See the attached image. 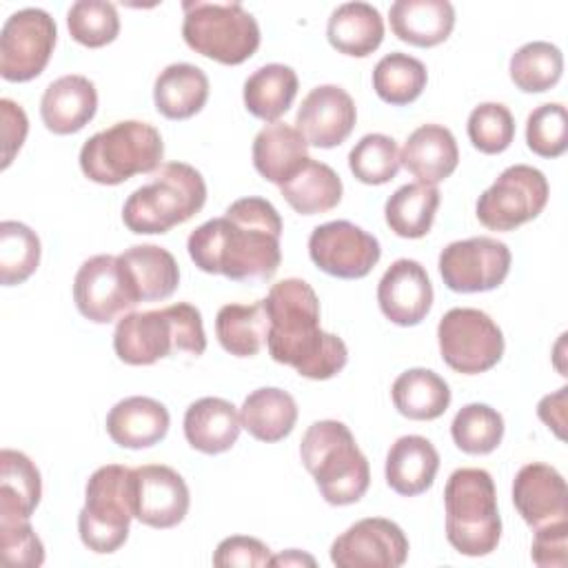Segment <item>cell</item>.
<instances>
[{"instance_id": "cell-33", "label": "cell", "mask_w": 568, "mask_h": 568, "mask_svg": "<svg viewBox=\"0 0 568 568\" xmlns=\"http://www.w3.org/2000/svg\"><path fill=\"white\" fill-rule=\"evenodd\" d=\"M297 87L300 80L291 67L280 62L264 64L244 80V106L257 120L277 122L293 106Z\"/></svg>"}, {"instance_id": "cell-42", "label": "cell", "mask_w": 568, "mask_h": 568, "mask_svg": "<svg viewBox=\"0 0 568 568\" xmlns=\"http://www.w3.org/2000/svg\"><path fill=\"white\" fill-rule=\"evenodd\" d=\"M399 166L397 142L384 133H366L348 153V169L362 184H386L397 175Z\"/></svg>"}, {"instance_id": "cell-21", "label": "cell", "mask_w": 568, "mask_h": 568, "mask_svg": "<svg viewBox=\"0 0 568 568\" xmlns=\"http://www.w3.org/2000/svg\"><path fill=\"white\" fill-rule=\"evenodd\" d=\"M98 111L95 84L80 75L69 73L53 80L40 100L42 124L55 135H71L84 129Z\"/></svg>"}, {"instance_id": "cell-11", "label": "cell", "mask_w": 568, "mask_h": 568, "mask_svg": "<svg viewBox=\"0 0 568 568\" xmlns=\"http://www.w3.org/2000/svg\"><path fill=\"white\" fill-rule=\"evenodd\" d=\"M548 195L550 186L539 169L513 164L479 195L475 213L488 231H515L546 209Z\"/></svg>"}, {"instance_id": "cell-16", "label": "cell", "mask_w": 568, "mask_h": 568, "mask_svg": "<svg viewBox=\"0 0 568 568\" xmlns=\"http://www.w3.org/2000/svg\"><path fill=\"white\" fill-rule=\"evenodd\" d=\"M408 557L404 530L384 517H364L331 544L337 568H399Z\"/></svg>"}, {"instance_id": "cell-50", "label": "cell", "mask_w": 568, "mask_h": 568, "mask_svg": "<svg viewBox=\"0 0 568 568\" xmlns=\"http://www.w3.org/2000/svg\"><path fill=\"white\" fill-rule=\"evenodd\" d=\"M566 390H568V386H561L557 393L541 397V402L537 404L539 419L548 428H552L559 439L566 437V433H564V428H566Z\"/></svg>"}, {"instance_id": "cell-15", "label": "cell", "mask_w": 568, "mask_h": 568, "mask_svg": "<svg viewBox=\"0 0 568 568\" xmlns=\"http://www.w3.org/2000/svg\"><path fill=\"white\" fill-rule=\"evenodd\" d=\"M73 302L93 324H109L140 304L118 255L106 253L82 262L73 280Z\"/></svg>"}, {"instance_id": "cell-43", "label": "cell", "mask_w": 568, "mask_h": 568, "mask_svg": "<svg viewBox=\"0 0 568 568\" xmlns=\"http://www.w3.org/2000/svg\"><path fill=\"white\" fill-rule=\"evenodd\" d=\"M67 29L78 44L87 49H100L118 38L120 16L111 2L78 0L67 11Z\"/></svg>"}, {"instance_id": "cell-9", "label": "cell", "mask_w": 568, "mask_h": 568, "mask_svg": "<svg viewBox=\"0 0 568 568\" xmlns=\"http://www.w3.org/2000/svg\"><path fill=\"white\" fill-rule=\"evenodd\" d=\"M133 517V468L106 464L93 470L78 513L82 544L98 555L115 552L124 546Z\"/></svg>"}, {"instance_id": "cell-36", "label": "cell", "mask_w": 568, "mask_h": 568, "mask_svg": "<svg viewBox=\"0 0 568 568\" xmlns=\"http://www.w3.org/2000/svg\"><path fill=\"white\" fill-rule=\"evenodd\" d=\"M215 337L235 357H253L266 346L268 315L264 300L253 304H224L215 315Z\"/></svg>"}, {"instance_id": "cell-41", "label": "cell", "mask_w": 568, "mask_h": 568, "mask_svg": "<svg viewBox=\"0 0 568 568\" xmlns=\"http://www.w3.org/2000/svg\"><path fill=\"white\" fill-rule=\"evenodd\" d=\"M450 437L466 455H488L504 439V417L488 404H466L453 417Z\"/></svg>"}, {"instance_id": "cell-8", "label": "cell", "mask_w": 568, "mask_h": 568, "mask_svg": "<svg viewBox=\"0 0 568 568\" xmlns=\"http://www.w3.org/2000/svg\"><path fill=\"white\" fill-rule=\"evenodd\" d=\"M182 38L195 53L226 67L246 62L260 47V24L240 2H182Z\"/></svg>"}, {"instance_id": "cell-1", "label": "cell", "mask_w": 568, "mask_h": 568, "mask_svg": "<svg viewBox=\"0 0 568 568\" xmlns=\"http://www.w3.org/2000/svg\"><path fill=\"white\" fill-rule=\"evenodd\" d=\"M282 217L257 195L235 200L222 217L200 224L186 240L193 264L233 282H266L282 262Z\"/></svg>"}, {"instance_id": "cell-51", "label": "cell", "mask_w": 568, "mask_h": 568, "mask_svg": "<svg viewBox=\"0 0 568 568\" xmlns=\"http://www.w3.org/2000/svg\"><path fill=\"white\" fill-rule=\"evenodd\" d=\"M271 566H315V557L297 548H291V550H284L282 555L271 557Z\"/></svg>"}, {"instance_id": "cell-19", "label": "cell", "mask_w": 568, "mask_h": 568, "mask_svg": "<svg viewBox=\"0 0 568 568\" xmlns=\"http://www.w3.org/2000/svg\"><path fill=\"white\" fill-rule=\"evenodd\" d=\"M377 304L397 326H417L433 306V284L417 260H395L377 284Z\"/></svg>"}, {"instance_id": "cell-47", "label": "cell", "mask_w": 568, "mask_h": 568, "mask_svg": "<svg viewBox=\"0 0 568 568\" xmlns=\"http://www.w3.org/2000/svg\"><path fill=\"white\" fill-rule=\"evenodd\" d=\"M532 564L539 568H566L568 564V519L535 528L530 546Z\"/></svg>"}, {"instance_id": "cell-27", "label": "cell", "mask_w": 568, "mask_h": 568, "mask_svg": "<svg viewBox=\"0 0 568 568\" xmlns=\"http://www.w3.org/2000/svg\"><path fill=\"white\" fill-rule=\"evenodd\" d=\"M138 302L166 300L180 284V268L171 251L158 244H135L118 255Z\"/></svg>"}, {"instance_id": "cell-46", "label": "cell", "mask_w": 568, "mask_h": 568, "mask_svg": "<svg viewBox=\"0 0 568 568\" xmlns=\"http://www.w3.org/2000/svg\"><path fill=\"white\" fill-rule=\"evenodd\" d=\"M0 550L9 566L36 568L44 564V546L29 521H0Z\"/></svg>"}, {"instance_id": "cell-25", "label": "cell", "mask_w": 568, "mask_h": 568, "mask_svg": "<svg viewBox=\"0 0 568 568\" xmlns=\"http://www.w3.org/2000/svg\"><path fill=\"white\" fill-rule=\"evenodd\" d=\"M242 430L237 408L222 397H202L184 413V437L204 455H220L235 446Z\"/></svg>"}, {"instance_id": "cell-40", "label": "cell", "mask_w": 568, "mask_h": 568, "mask_svg": "<svg viewBox=\"0 0 568 568\" xmlns=\"http://www.w3.org/2000/svg\"><path fill=\"white\" fill-rule=\"evenodd\" d=\"M42 246L38 233L16 220L0 222V282L16 286L27 282L40 264Z\"/></svg>"}, {"instance_id": "cell-13", "label": "cell", "mask_w": 568, "mask_h": 568, "mask_svg": "<svg viewBox=\"0 0 568 568\" xmlns=\"http://www.w3.org/2000/svg\"><path fill=\"white\" fill-rule=\"evenodd\" d=\"M510 248L488 235L450 242L439 253V275L455 293H486L504 284L510 271Z\"/></svg>"}, {"instance_id": "cell-48", "label": "cell", "mask_w": 568, "mask_h": 568, "mask_svg": "<svg viewBox=\"0 0 568 568\" xmlns=\"http://www.w3.org/2000/svg\"><path fill=\"white\" fill-rule=\"evenodd\" d=\"M271 548L264 541L246 535H233L217 544L213 552V566H271Z\"/></svg>"}, {"instance_id": "cell-17", "label": "cell", "mask_w": 568, "mask_h": 568, "mask_svg": "<svg viewBox=\"0 0 568 568\" xmlns=\"http://www.w3.org/2000/svg\"><path fill=\"white\" fill-rule=\"evenodd\" d=\"M191 493L184 477L164 464L133 468V515L151 528H173L184 521Z\"/></svg>"}, {"instance_id": "cell-22", "label": "cell", "mask_w": 568, "mask_h": 568, "mask_svg": "<svg viewBox=\"0 0 568 568\" xmlns=\"http://www.w3.org/2000/svg\"><path fill=\"white\" fill-rule=\"evenodd\" d=\"M399 162L417 182L437 186L450 178L459 164L457 140L450 129L442 124H422L406 138Z\"/></svg>"}, {"instance_id": "cell-44", "label": "cell", "mask_w": 568, "mask_h": 568, "mask_svg": "<svg viewBox=\"0 0 568 568\" xmlns=\"http://www.w3.org/2000/svg\"><path fill=\"white\" fill-rule=\"evenodd\" d=\"M466 133L479 153L497 155L515 140V118L508 106L499 102H481L470 111Z\"/></svg>"}, {"instance_id": "cell-37", "label": "cell", "mask_w": 568, "mask_h": 568, "mask_svg": "<svg viewBox=\"0 0 568 568\" xmlns=\"http://www.w3.org/2000/svg\"><path fill=\"white\" fill-rule=\"evenodd\" d=\"M439 200L442 195L437 186L422 184V182H410L399 186L386 200V206H384V217L388 229L397 237H406V240L424 237L435 222Z\"/></svg>"}, {"instance_id": "cell-14", "label": "cell", "mask_w": 568, "mask_h": 568, "mask_svg": "<svg viewBox=\"0 0 568 568\" xmlns=\"http://www.w3.org/2000/svg\"><path fill=\"white\" fill-rule=\"evenodd\" d=\"M308 255L313 264L331 277L359 280L366 277L382 257L375 235L348 220H333L313 229L308 237Z\"/></svg>"}, {"instance_id": "cell-6", "label": "cell", "mask_w": 568, "mask_h": 568, "mask_svg": "<svg viewBox=\"0 0 568 568\" xmlns=\"http://www.w3.org/2000/svg\"><path fill=\"white\" fill-rule=\"evenodd\" d=\"M446 539L466 557L490 555L501 539L497 490L488 470L457 468L444 488Z\"/></svg>"}, {"instance_id": "cell-2", "label": "cell", "mask_w": 568, "mask_h": 568, "mask_svg": "<svg viewBox=\"0 0 568 568\" xmlns=\"http://www.w3.org/2000/svg\"><path fill=\"white\" fill-rule=\"evenodd\" d=\"M268 315V355L295 368L306 379H331L348 362L342 337L322 331L320 300L313 286L300 277H286L264 297Z\"/></svg>"}, {"instance_id": "cell-39", "label": "cell", "mask_w": 568, "mask_h": 568, "mask_svg": "<svg viewBox=\"0 0 568 568\" xmlns=\"http://www.w3.org/2000/svg\"><path fill=\"white\" fill-rule=\"evenodd\" d=\"M564 73V53L557 44L532 40L521 44L508 62L513 84L524 93H544L552 89Z\"/></svg>"}, {"instance_id": "cell-30", "label": "cell", "mask_w": 568, "mask_h": 568, "mask_svg": "<svg viewBox=\"0 0 568 568\" xmlns=\"http://www.w3.org/2000/svg\"><path fill=\"white\" fill-rule=\"evenodd\" d=\"M209 100L206 73L189 62H175L160 71L153 84V104L166 120H189Z\"/></svg>"}, {"instance_id": "cell-12", "label": "cell", "mask_w": 568, "mask_h": 568, "mask_svg": "<svg viewBox=\"0 0 568 568\" xmlns=\"http://www.w3.org/2000/svg\"><path fill=\"white\" fill-rule=\"evenodd\" d=\"M55 40V20L44 9L27 7L13 11L0 31V75L7 82L38 78L51 60Z\"/></svg>"}, {"instance_id": "cell-10", "label": "cell", "mask_w": 568, "mask_h": 568, "mask_svg": "<svg viewBox=\"0 0 568 568\" xmlns=\"http://www.w3.org/2000/svg\"><path fill=\"white\" fill-rule=\"evenodd\" d=\"M437 344L446 366L462 375L486 373L504 355L501 328L479 308L446 311L437 324Z\"/></svg>"}, {"instance_id": "cell-4", "label": "cell", "mask_w": 568, "mask_h": 568, "mask_svg": "<svg viewBox=\"0 0 568 568\" xmlns=\"http://www.w3.org/2000/svg\"><path fill=\"white\" fill-rule=\"evenodd\" d=\"M300 457L331 506L355 504L371 486L368 459L351 428L337 419L313 422L302 437Z\"/></svg>"}, {"instance_id": "cell-20", "label": "cell", "mask_w": 568, "mask_h": 568, "mask_svg": "<svg viewBox=\"0 0 568 568\" xmlns=\"http://www.w3.org/2000/svg\"><path fill=\"white\" fill-rule=\"evenodd\" d=\"M513 504L530 528L568 519V490L564 475L544 462L521 466L513 479Z\"/></svg>"}, {"instance_id": "cell-29", "label": "cell", "mask_w": 568, "mask_h": 568, "mask_svg": "<svg viewBox=\"0 0 568 568\" xmlns=\"http://www.w3.org/2000/svg\"><path fill=\"white\" fill-rule=\"evenodd\" d=\"M328 44L351 58H366L384 40V18L368 2H344L326 22Z\"/></svg>"}, {"instance_id": "cell-18", "label": "cell", "mask_w": 568, "mask_h": 568, "mask_svg": "<svg viewBox=\"0 0 568 568\" xmlns=\"http://www.w3.org/2000/svg\"><path fill=\"white\" fill-rule=\"evenodd\" d=\"M355 120L357 109L351 93L337 84H320L302 100L295 129L308 146L333 149L346 142L355 129Z\"/></svg>"}, {"instance_id": "cell-35", "label": "cell", "mask_w": 568, "mask_h": 568, "mask_svg": "<svg viewBox=\"0 0 568 568\" xmlns=\"http://www.w3.org/2000/svg\"><path fill=\"white\" fill-rule=\"evenodd\" d=\"M342 180L324 162L308 158L302 169L280 184L282 197L300 215H317L335 209L342 200Z\"/></svg>"}, {"instance_id": "cell-23", "label": "cell", "mask_w": 568, "mask_h": 568, "mask_svg": "<svg viewBox=\"0 0 568 568\" xmlns=\"http://www.w3.org/2000/svg\"><path fill=\"white\" fill-rule=\"evenodd\" d=\"M171 426L169 410L162 402L146 395L120 399L106 415V433L113 444L131 450L160 444Z\"/></svg>"}, {"instance_id": "cell-31", "label": "cell", "mask_w": 568, "mask_h": 568, "mask_svg": "<svg viewBox=\"0 0 568 568\" xmlns=\"http://www.w3.org/2000/svg\"><path fill=\"white\" fill-rule=\"evenodd\" d=\"M42 497L38 466L20 450H0V521H29Z\"/></svg>"}, {"instance_id": "cell-26", "label": "cell", "mask_w": 568, "mask_h": 568, "mask_svg": "<svg viewBox=\"0 0 568 568\" xmlns=\"http://www.w3.org/2000/svg\"><path fill=\"white\" fill-rule=\"evenodd\" d=\"M439 470L437 448L422 435L399 437L386 455V484L402 497L426 493Z\"/></svg>"}, {"instance_id": "cell-28", "label": "cell", "mask_w": 568, "mask_h": 568, "mask_svg": "<svg viewBox=\"0 0 568 568\" xmlns=\"http://www.w3.org/2000/svg\"><path fill=\"white\" fill-rule=\"evenodd\" d=\"M251 153L255 171L280 186L308 160V144L295 126L277 120L257 131Z\"/></svg>"}, {"instance_id": "cell-45", "label": "cell", "mask_w": 568, "mask_h": 568, "mask_svg": "<svg viewBox=\"0 0 568 568\" xmlns=\"http://www.w3.org/2000/svg\"><path fill=\"white\" fill-rule=\"evenodd\" d=\"M526 144L539 158H559L568 149V113L561 102H546L526 120Z\"/></svg>"}, {"instance_id": "cell-7", "label": "cell", "mask_w": 568, "mask_h": 568, "mask_svg": "<svg viewBox=\"0 0 568 568\" xmlns=\"http://www.w3.org/2000/svg\"><path fill=\"white\" fill-rule=\"evenodd\" d=\"M160 131L142 120H122L91 135L80 149V169L95 184L115 186L162 166Z\"/></svg>"}, {"instance_id": "cell-32", "label": "cell", "mask_w": 568, "mask_h": 568, "mask_svg": "<svg viewBox=\"0 0 568 568\" xmlns=\"http://www.w3.org/2000/svg\"><path fill=\"white\" fill-rule=\"evenodd\" d=\"M242 428L257 442H280L291 435L297 422V404L291 393L264 386L246 395L240 408Z\"/></svg>"}, {"instance_id": "cell-34", "label": "cell", "mask_w": 568, "mask_h": 568, "mask_svg": "<svg viewBox=\"0 0 568 568\" xmlns=\"http://www.w3.org/2000/svg\"><path fill=\"white\" fill-rule=\"evenodd\" d=\"M390 399L399 415L415 422H430L450 406V386L430 368H408L390 386Z\"/></svg>"}, {"instance_id": "cell-5", "label": "cell", "mask_w": 568, "mask_h": 568, "mask_svg": "<svg viewBox=\"0 0 568 568\" xmlns=\"http://www.w3.org/2000/svg\"><path fill=\"white\" fill-rule=\"evenodd\" d=\"M204 202L206 182L202 173L186 162H166L126 197L122 222L138 235L169 233L200 213Z\"/></svg>"}, {"instance_id": "cell-24", "label": "cell", "mask_w": 568, "mask_h": 568, "mask_svg": "<svg viewBox=\"0 0 568 568\" xmlns=\"http://www.w3.org/2000/svg\"><path fill=\"white\" fill-rule=\"evenodd\" d=\"M390 31L413 47H437L455 27V7L448 0H397L388 9Z\"/></svg>"}, {"instance_id": "cell-3", "label": "cell", "mask_w": 568, "mask_h": 568, "mask_svg": "<svg viewBox=\"0 0 568 568\" xmlns=\"http://www.w3.org/2000/svg\"><path fill=\"white\" fill-rule=\"evenodd\" d=\"M113 351L129 366H151L175 355L200 357L206 351L202 313L189 302L158 311H131L115 324Z\"/></svg>"}, {"instance_id": "cell-49", "label": "cell", "mask_w": 568, "mask_h": 568, "mask_svg": "<svg viewBox=\"0 0 568 568\" xmlns=\"http://www.w3.org/2000/svg\"><path fill=\"white\" fill-rule=\"evenodd\" d=\"M0 115H2V169H7L27 140L29 120L24 109L9 98L0 100Z\"/></svg>"}, {"instance_id": "cell-38", "label": "cell", "mask_w": 568, "mask_h": 568, "mask_svg": "<svg viewBox=\"0 0 568 568\" xmlns=\"http://www.w3.org/2000/svg\"><path fill=\"white\" fill-rule=\"evenodd\" d=\"M426 64L408 53H386L373 69V89L377 98L390 106L415 102L426 89Z\"/></svg>"}]
</instances>
